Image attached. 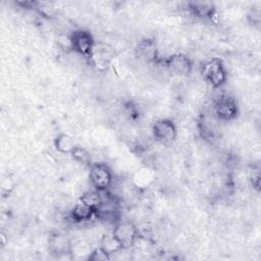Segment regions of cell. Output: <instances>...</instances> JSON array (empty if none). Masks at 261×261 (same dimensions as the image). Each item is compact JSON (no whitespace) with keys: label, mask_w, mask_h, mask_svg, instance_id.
Masks as SVG:
<instances>
[{"label":"cell","mask_w":261,"mask_h":261,"mask_svg":"<svg viewBox=\"0 0 261 261\" xmlns=\"http://www.w3.org/2000/svg\"><path fill=\"white\" fill-rule=\"evenodd\" d=\"M50 247L54 253L65 254L70 251L69 241L62 234H56L50 240Z\"/></svg>","instance_id":"5bb4252c"},{"label":"cell","mask_w":261,"mask_h":261,"mask_svg":"<svg viewBox=\"0 0 261 261\" xmlns=\"http://www.w3.org/2000/svg\"><path fill=\"white\" fill-rule=\"evenodd\" d=\"M109 258H110V256L107 253H105L100 247L98 249H95L92 252L91 256L89 257V259H91V260H106Z\"/></svg>","instance_id":"e0dca14e"},{"label":"cell","mask_w":261,"mask_h":261,"mask_svg":"<svg viewBox=\"0 0 261 261\" xmlns=\"http://www.w3.org/2000/svg\"><path fill=\"white\" fill-rule=\"evenodd\" d=\"M112 233L119 242L122 249H126L135 244L138 230L136 226L129 221H118L116 222Z\"/></svg>","instance_id":"5b68a950"},{"label":"cell","mask_w":261,"mask_h":261,"mask_svg":"<svg viewBox=\"0 0 261 261\" xmlns=\"http://www.w3.org/2000/svg\"><path fill=\"white\" fill-rule=\"evenodd\" d=\"M166 65L171 71L179 75L189 74L193 68L191 59L188 56L180 53H175L170 55L166 60Z\"/></svg>","instance_id":"ba28073f"},{"label":"cell","mask_w":261,"mask_h":261,"mask_svg":"<svg viewBox=\"0 0 261 261\" xmlns=\"http://www.w3.org/2000/svg\"><path fill=\"white\" fill-rule=\"evenodd\" d=\"M214 113L221 120H231L238 115V105L236 100L228 95H220L214 101Z\"/></svg>","instance_id":"277c9868"},{"label":"cell","mask_w":261,"mask_h":261,"mask_svg":"<svg viewBox=\"0 0 261 261\" xmlns=\"http://www.w3.org/2000/svg\"><path fill=\"white\" fill-rule=\"evenodd\" d=\"M89 179L95 190L106 191L112 184V171L105 163H92L90 165Z\"/></svg>","instance_id":"7a4b0ae2"},{"label":"cell","mask_w":261,"mask_h":261,"mask_svg":"<svg viewBox=\"0 0 261 261\" xmlns=\"http://www.w3.org/2000/svg\"><path fill=\"white\" fill-rule=\"evenodd\" d=\"M202 74L213 88L221 87L227 79L225 67L219 58L206 61L202 66Z\"/></svg>","instance_id":"6da1fadb"},{"label":"cell","mask_w":261,"mask_h":261,"mask_svg":"<svg viewBox=\"0 0 261 261\" xmlns=\"http://www.w3.org/2000/svg\"><path fill=\"white\" fill-rule=\"evenodd\" d=\"M137 56L145 62H154L158 57V48L153 40L145 39L139 42L136 48Z\"/></svg>","instance_id":"9c48e42d"},{"label":"cell","mask_w":261,"mask_h":261,"mask_svg":"<svg viewBox=\"0 0 261 261\" xmlns=\"http://www.w3.org/2000/svg\"><path fill=\"white\" fill-rule=\"evenodd\" d=\"M112 49L109 46L105 44L95 43L89 58L91 59L93 65H95L99 69H103L109 64L110 60L112 59Z\"/></svg>","instance_id":"52a82bcc"},{"label":"cell","mask_w":261,"mask_h":261,"mask_svg":"<svg viewBox=\"0 0 261 261\" xmlns=\"http://www.w3.org/2000/svg\"><path fill=\"white\" fill-rule=\"evenodd\" d=\"M100 245H101L100 248L109 256L118 252L120 249H122L121 245L119 244V242L116 240V238L113 236L112 232L103 236V238L101 239Z\"/></svg>","instance_id":"4fadbf2b"},{"label":"cell","mask_w":261,"mask_h":261,"mask_svg":"<svg viewBox=\"0 0 261 261\" xmlns=\"http://www.w3.org/2000/svg\"><path fill=\"white\" fill-rule=\"evenodd\" d=\"M154 138L163 145H171L176 137L177 129L170 119H159L152 126Z\"/></svg>","instance_id":"3957f363"},{"label":"cell","mask_w":261,"mask_h":261,"mask_svg":"<svg viewBox=\"0 0 261 261\" xmlns=\"http://www.w3.org/2000/svg\"><path fill=\"white\" fill-rule=\"evenodd\" d=\"M38 11L45 17H50L55 12V7L50 2H36V7Z\"/></svg>","instance_id":"2e32d148"},{"label":"cell","mask_w":261,"mask_h":261,"mask_svg":"<svg viewBox=\"0 0 261 261\" xmlns=\"http://www.w3.org/2000/svg\"><path fill=\"white\" fill-rule=\"evenodd\" d=\"M95 212L96 210L94 208H92L80 199L79 202L72 207L70 215L74 221L82 222L90 220L95 215Z\"/></svg>","instance_id":"30bf717a"},{"label":"cell","mask_w":261,"mask_h":261,"mask_svg":"<svg viewBox=\"0 0 261 261\" xmlns=\"http://www.w3.org/2000/svg\"><path fill=\"white\" fill-rule=\"evenodd\" d=\"M189 7L192 13L200 18H212L215 11L214 5L211 2H191Z\"/></svg>","instance_id":"8fae6325"},{"label":"cell","mask_w":261,"mask_h":261,"mask_svg":"<svg viewBox=\"0 0 261 261\" xmlns=\"http://www.w3.org/2000/svg\"><path fill=\"white\" fill-rule=\"evenodd\" d=\"M70 42L71 49H73L76 53L85 57H90L95 45V41L89 32L83 30L73 32L70 36Z\"/></svg>","instance_id":"8992f818"},{"label":"cell","mask_w":261,"mask_h":261,"mask_svg":"<svg viewBox=\"0 0 261 261\" xmlns=\"http://www.w3.org/2000/svg\"><path fill=\"white\" fill-rule=\"evenodd\" d=\"M54 146L62 154H71L76 147L74 140L67 134H60L54 141Z\"/></svg>","instance_id":"7c38bea8"},{"label":"cell","mask_w":261,"mask_h":261,"mask_svg":"<svg viewBox=\"0 0 261 261\" xmlns=\"http://www.w3.org/2000/svg\"><path fill=\"white\" fill-rule=\"evenodd\" d=\"M71 155H72V157L74 158L75 161H77V162H80L82 164L91 165V155H90V153L86 149H84V148H82L80 146H76L73 149Z\"/></svg>","instance_id":"9a60e30c"}]
</instances>
